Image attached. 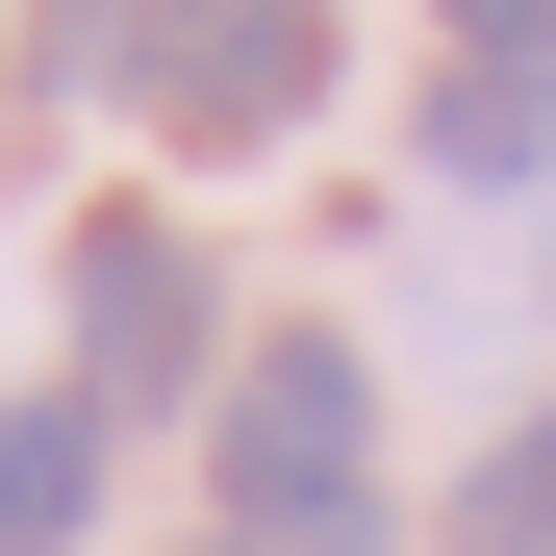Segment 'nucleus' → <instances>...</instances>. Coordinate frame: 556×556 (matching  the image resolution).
<instances>
[{
	"mask_svg": "<svg viewBox=\"0 0 556 556\" xmlns=\"http://www.w3.org/2000/svg\"><path fill=\"white\" fill-rule=\"evenodd\" d=\"M228 556H380V405H354V354L329 329H278L228 354Z\"/></svg>",
	"mask_w": 556,
	"mask_h": 556,
	"instance_id": "f257e3e1",
	"label": "nucleus"
},
{
	"mask_svg": "<svg viewBox=\"0 0 556 556\" xmlns=\"http://www.w3.org/2000/svg\"><path fill=\"white\" fill-rule=\"evenodd\" d=\"M127 76H152V127H177V152H278V127L329 102V0H152Z\"/></svg>",
	"mask_w": 556,
	"mask_h": 556,
	"instance_id": "f03ea898",
	"label": "nucleus"
},
{
	"mask_svg": "<svg viewBox=\"0 0 556 556\" xmlns=\"http://www.w3.org/2000/svg\"><path fill=\"white\" fill-rule=\"evenodd\" d=\"M455 556H556V405L481 455V481H455Z\"/></svg>",
	"mask_w": 556,
	"mask_h": 556,
	"instance_id": "423d86ee",
	"label": "nucleus"
},
{
	"mask_svg": "<svg viewBox=\"0 0 556 556\" xmlns=\"http://www.w3.org/2000/svg\"><path fill=\"white\" fill-rule=\"evenodd\" d=\"M455 51H556V0H455Z\"/></svg>",
	"mask_w": 556,
	"mask_h": 556,
	"instance_id": "0eeeda50",
	"label": "nucleus"
},
{
	"mask_svg": "<svg viewBox=\"0 0 556 556\" xmlns=\"http://www.w3.org/2000/svg\"><path fill=\"white\" fill-rule=\"evenodd\" d=\"M203 380V253L177 228H76V405H177Z\"/></svg>",
	"mask_w": 556,
	"mask_h": 556,
	"instance_id": "7ed1b4c3",
	"label": "nucleus"
},
{
	"mask_svg": "<svg viewBox=\"0 0 556 556\" xmlns=\"http://www.w3.org/2000/svg\"><path fill=\"white\" fill-rule=\"evenodd\" d=\"M430 177L481 203V177H556V51H455L430 76Z\"/></svg>",
	"mask_w": 556,
	"mask_h": 556,
	"instance_id": "20e7f679",
	"label": "nucleus"
},
{
	"mask_svg": "<svg viewBox=\"0 0 556 556\" xmlns=\"http://www.w3.org/2000/svg\"><path fill=\"white\" fill-rule=\"evenodd\" d=\"M76 531H102V405H0V556H76Z\"/></svg>",
	"mask_w": 556,
	"mask_h": 556,
	"instance_id": "39448f33",
	"label": "nucleus"
}]
</instances>
